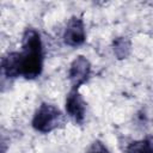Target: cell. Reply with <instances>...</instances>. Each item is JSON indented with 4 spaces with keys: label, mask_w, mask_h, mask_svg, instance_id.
<instances>
[{
    "label": "cell",
    "mask_w": 153,
    "mask_h": 153,
    "mask_svg": "<svg viewBox=\"0 0 153 153\" xmlns=\"http://www.w3.org/2000/svg\"><path fill=\"white\" fill-rule=\"evenodd\" d=\"M63 122L62 112L54 105L43 103L32 118V127L41 133H49Z\"/></svg>",
    "instance_id": "obj_2"
},
{
    "label": "cell",
    "mask_w": 153,
    "mask_h": 153,
    "mask_svg": "<svg viewBox=\"0 0 153 153\" xmlns=\"http://www.w3.org/2000/svg\"><path fill=\"white\" fill-rule=\"evenodd\" d=\"M20 53V75L35 79L42 72L43 54L41 36L35 29H27L23 35Z\"/></svg>",
    "instance_id": "obj_1"
},
{
    "label": "cell",
    "mask_w": 153,
    "mask_h": 153,
    "mask_svg": "<svg viewBox=\"0 0 153 153\" xmlns=\"http://www.w3.org/2000/svg\"><path fill=\"white\" fill-rule=\"evenodd\" d=\"M91 73V63L85 56H78L71 65L69 68V80L73 86V90H78L86 80Z\"/></svg>",
    "instance_id": "obj_3"
},
{
    "label": "cell",
    "mask_w": 153,
    "mask_h": 153,
    "mask_svg": "<svg viewBox=\"0 0 153 153\" xmlns=\"http://www.w3.org/2000/svg\"><path fill=\"white\" fill-rule=\"evenodd\" d=\"M127 153H153V136L134 141L127 147Z\"/></svg>",
    "instance_id": "obj_8"
},
{
    "label": "cell",
    "mask_w": 153,
    "mask_h": 153,
    "mask_svg": "<svg viewBox=\"0 0 153 153\" xmlns=\"http://www.w3.org/2000/svg\"><path fill=\"white\" fill-rule=\"evenodd\" d=\"M88 153H110V152L100 141H94L92 143Z\"/></svg>",
    "instance_id": "obj_9"
},
{
    "label": "cell",
    "mask_w": 153,
    "mask_h": 153,
    "mask_svg": "<svg viewBox=\"0 0 153 153\" xmlns=\"http://www.w3.org/2000/svg\"><path fill=\"white\" fill-rule=\"evenodd\" d=\"M66 110L67 114L76 122V123H82L85 118V102L82 100L81 96L76 92V90H73L66 99Z\"/></svg>",
    "instance_id": "obj_5"
},
{
    "label": "cell",
    "mask_w": 153,
    "mask_h": 153,
    "mask_svg": "<svg viewBox=\"0 0 153 153\" xmlns=\"http://www.w3.org/2000/svg\"><path fill=\"white\" fill-rule=\"evenodd\" d=\"M112 48H114V54L116 55V57L118 60H122L129 56L130 50H131V43L126 37H117L112 43Z\"/></svg>",
    "instance_id": "obj_7"
},
{
    "label": "cell",
    "mask_w": 153,
    "mask_h": 153,
    "mask_svg": "<svg viewBox=\"0 0 153 153\" xmlns=\"http://www.w3.org/2000/svg\"><path fill=\"white\" fill-rule=\"evenodd\" d=\"M86 33L84 23L79 17H72L66 26V31L63 35V41L67 45L78 47L85 42Z\"/></svg>",
    "instance_id": "obj_4"
},
{
    "label": "cell",
    "mask_w": 153,
    "mask_h": 153,
    "mask_svg": "<svg viewBox=\"0 0 153 153\" xmlns=\"http://www.w3.org/2000/svg\"><path fill=\"white\" fill-rule=\"evenodd\" d=\"M2 72L8 78L20 75V53H10L2 59Z\"/></svg>",
    "instance_id": "obj_6"
}]
</instances>
